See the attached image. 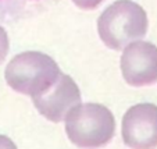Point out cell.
<instances>
[{"mask_svg":"<svg viewBox=\"0 0 157 149\" xmlns=\"http://www.w3.org/2000/svg\"><path fill=\"white\" fill-rule=\"evenodd\" d=\"M147 14L132 0H117L100 14L98 32L110 49L122 50L131 42L139 41L147 32Z\"/></svg>","mask_w":157,"mask_h":149,"instance_id":"obj_1","label":"cell"},{"mask_svg":"<svg viewBox=\"0 0 157 149\" xmlns=\"http://www.w3.org/2000/svg\"><path fill=\"white\" fill-rule=\"evenodd\" d=\"M67 137L83 149H98L107 145L116 132L113 113L100 103H79L64 119Z\"/></svg>","mask_w":157,"mask_h":149,"instance_id":"obj_2","label":"cell"},{"mask_svg":"<svg viewBox=\"0 0 157 149\" xmlns=\"http://www.w3.org/2000/svg\"><path fill=\"white\" fill-rule=\"evenodd\" d=\"M61 74L57 63L42 52H24L7 64L4 78L9 87L18 93L38 96L49 89Z\"/></svg>","mask_w":157,"mask_h":149,"instance_id":"obj_3","label":"cell"},{"mask_svg":"<svg viewBox=\"0 0 157 149\" xmlns=\"http://www.w3.org/2000/svg\"><path fill=\"white\" fill-rule=\"evenodd\" d=\"M124 81L131 87H147L157 82V46L135 41L124 48L120 61Z\"/></svg>","mask_w":157,"mask_h":149,"instance_id":"obj_4","label":"cell"},{"mask_svg":"<svg viewBox=\"0 0 157 149\" xmlns=\"http://www.w3.org/2000/svg\"><path fill=\"white\" fill-rule=\"evenodd\" d=\"M122 141L131 149L157 148V106L138 103L129 108L122 119Z\"/></svg>","mask_w":157,"mask_h":149,"instance_id":"obj_5","label":"cell"},{"mask_svg":"<svg viewBox=\"0 0 157 149\" xmlns=\"http://www.w3.org/2000/svg\"><path fill=\"white\" fill-rule=\"evenodd\" d=\"M32 102L43 117L53 123H60L72 108L81 103V91L70 75L61 73L46 92L32 96Z\"/></svg>","mask_w":157,"mask_h":149,"instance_id":"obj_6","label":"cell"},{"mask_svg":"<svg viewBox=\"0 0 157 149\" xmlns=\"http://www.w3.org/2000/svg\"><path fill=\"white\" fill-rule=\"evenodd\" d=\"M9 48H10L9 36H7L6 29L0 25V63L6 59L7 53H9Z\"/></svg>","mask_w":157,"mask_h":149,"instance_id":"obj_7","label":"cell"},{"mask_svg":"<svg viewBox=\"0 0 157 149\" xmlns=\"http://www.w3.org/2000/svg\"><path fill=\"white\" fill-rule=\"evenodd\" d=\"M72 2L75 6L82 10H93L100 6L101 2H104V0H72Z\"/></svg>","mask_w":157,"mask_h":149,"instance_id":"obj_8","label":"cell"},{"mask_svg":"<svg viewBox=\"0 0 157 149\" xmlns=\"http://www.w3.org/2000/svg\"><path fill=\"white\" fill-rule=\"evenodd\" d=\"M0 149H18V148L9 137L0 135Z\"/></svg>","mask_w":157,"mask_h":149,"instance_id":"obj_9","label":"cell"}]
</instances>
